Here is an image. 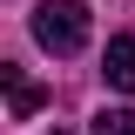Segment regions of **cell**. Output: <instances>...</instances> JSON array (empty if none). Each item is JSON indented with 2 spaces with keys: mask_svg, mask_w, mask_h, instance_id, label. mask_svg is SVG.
<instances>
[{
  "mask_svg": "<svg viewBox=\"0 0 135 135\" xmlns=\"http://www.w3.org/2000/svg\"><path fill=\"white\" fill-rule=\"evenodd\" d=\"M34 41L47 54H81L88 47V0H41L34 7Z\"/></svg>",
  "mask_w": 135,
  "mask_h": 135,
  "instance_id": "obj_1",
  "label": "cell"
},
{
  "mask_svg": "<svg viewBox=\"0 0 135 135\" xmlns=\"http://www.w3.org/2000/svg\"><path fill=\"white\" fill-rule=\"evenodd\" d=\"M101 81L115 95H135V34H115L108 54H101Z\"/></svg>",
  "mask_w": 135,
  "mask_h": 135,
  "instance_id": "obj_2",
  "label": "cell"
},
{
  "mask_svg": "<svg viewBox=\"0 0 135 135\" xmlns=\"http://www.w3.org/2000/svg\"><path fill=\"white\" fill-rule=\"evenodd\" d=\"M0 81H7V108H14V122H27L34 108H41V88H34V81H20L14 68H0Z\"/></svg>",
  "mask_w": 135,
  "mask_h": 135,
  "instance_id": "obj_3",
  "label": "cell"
},
{
  "mask_svg": "<svg viewBox=\"0 0 135 135\" xmlns=\"http://www.w3.org/2000/svg\"><path fill=\"white\" fill-rule=\"evenodd\" d=\"M95 135H135V108H101V115H95Z\"/></svg>",
  "mask_w": 135,
  "mask_h": 135,
  "instance_id": "obj_4",
  "label": "cell"
},
{
  "mask_svg": "<svg viewBox=\"0 0 135 135\" xmlns=\"http://www.w3.org/2000/svg\"><path fill=\"white\" fill-rule=\"evenodd\" d=\"M54 135H61V128H54Z\"/></svg>",
  "mask_w": 135,
  "mask_h": 135,
  "instance_id": "obj_5",
  "label": "cell"
}]
</instances>
